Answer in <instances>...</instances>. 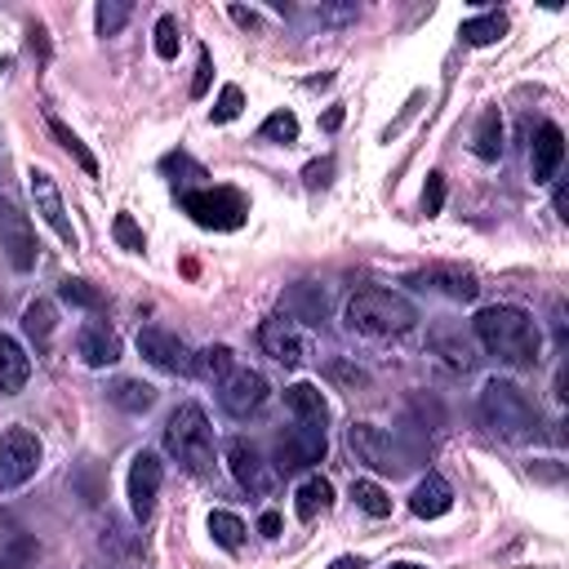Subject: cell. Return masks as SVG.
Instances as JSON below:
<instances>
[{
    "mask_svg": "<svg viewBox=\"0 0 569 569\" xmlns=\"http://www.w3.org/2000/svg\"><path fill=\"white\" fill-rule=\"evenodd\" d=\"M471 329H476L480 347L489 356H498L502 365H533L538 351H542V333H538L533 316L520 311V307H507V302L476 311Z\"/></svg>",
    "mask_w": 569,
    "mask_h": 569,
    "instance_id": "obj_1",
    "label": "cell"
},
{
    "mask_svg": "<svg viewBox=\"0 0 569 569\" xmlns=\"http://www.w3.org/2000/svg\"><path fill=\"white\" fill-rule=\"evenodd\" d=\"M418 311L409 298L391 293V289H378V284H365L347 298V329L365 333V338H391V333H405L413 329Z\"/></svg>",
    "mask_w": 569,
    "mask_h": 569,
    "instance_id": "obj_2",
    "label": "cell"
},
{
    "mask_svg": "<svg viewBox=\"0 0 569 569\" xmlns=\"http://www.w3.org/2000/svg\"><path fill=\"white\" fill-rule=\"evenodd\" d=\"M480 422L493 436H502V440H529V436H538V409H533V400L516 382H507V378L485 382V391H480Z\"/></svg>",
    "mask_w": 569,
    "mask_h": 569,
    "instance_id": "obj_3",
    "label": "cell"
},
{
    "mask_svg": "<svg viewBox=\"0 0 569 569\" xmlns=\"http://www.w3.org/2000/svg\"><path fill=\"white\" fill-rule=\"evenodd\" d=\"M164 449L191 476H200V471L213 467V431H209V418H204V409L196 400H187V405H178L169 413V422H164Z\"/></svg>",
    "mask_w": 569,
    "mask_h": 569,
    "instance_id": "obj_4",
    "label": "cell"
},
{
    "mask_svg": "<svg viewBox=\"0 0 569 569\" xmlns=\"http://www.w3.org/2000/svg\"><path fill=\"white\" fill-rule=\"evenodd\" d=\"M178 200L209 231H236L244 222V213H249V204H244V196L236 187H191Z\"/></svg>",
    "mask_w": 569,
    "mask_h": 569,
    "instance_id": "obj_5",
    "label": "cell"
},
{
    "mask_svg": "<svg viewBox=\"0 0 569 569\" xmlns=\"http://www.w3.org/2000/svg\"><path fill=\"white\" fill-rule=\"evenodd\" d=\"M40 458H44L40 436L27 431V427H9V431L0 436V493L22 489V485L40 471Z\"/></svg>",
    "mask_w": 569,
    "mask_h": 569,
    "instance_id": "obj_6",
    "label": "cell"
},
{
    "mask_svg": "<svg viewBox=\"0 0 569 569\" xmlns=\"http://www.w3.org/2000/svg\"><path fill=\"white\" fill-rule=\"evenodd\" d=\"M347 445H351V453H356L360 462H369V467L382 471V476H400V471L409 467V453L400 449V440H396L391 431L373 427V422H351V427H347Z\"/></svg>",
    "mask_w": 569,
    "mask_h": 569,
    "instance_id": "obj_7",
    "label": "cell"
},
{
    "mask_svg": "<svg viewBox=\"0 0 569 569\" xmlns=\"http://www.w3.org/2000/svg\"><path fill=\"white\" fill-rule=\"evenodd\" d=\"M0 249H4V258H9L13 271H31L36 258H40L36 227H31V218L13 200H0Z\"/></svg>",
    "mask_w": 569,
    "mask_h": 569,
    "instance_id": "obj_8",
    "label": "cell"
},
{
    "mask_svg": "<svg viewBox=\"0 0 569 569\" xmlns=\"http://www.w3.org/2000/svg\"><path fill=\"white\" fill-rule=\"evenodd\" d=\"M227 467H231L236 485L249 489V493H271L276 489V467L258 453V445L249 436H231L227 440Z\"/></svg>",
    "mask_w": 569,
    "mask_h": 569,
    "instance_id": "obj_9",
    "label": "cell"
},
{
    "mask_svg": "<svg viewBox=\"0 0 569 569\" xmlns=\"http://www.w3.org/2000/svg\"><path fill=\"white\" fill-rule=\"evenodd\" d=\"M27 191H31V200H36V213L53 227V236H58L62 244L76 249V227H71V218H67V204H62V191H58L53 173L31 164V173H27Z\"/></svg>",
    "mask_w": 569,
    "mask_h": 569,
    "instance_id": "obj_10",
    "label": "cell"
},
{
    "mask_svg": "<svg viewBox=\"0 0 569 569\" xmlns=\"http://www.w3.org/2000/svg\"><path fill=\"white\" fill-rule=\"evenodd\" d=\"M138 351H142V360L156 365L160 373H191V356H196L178 333H169V329H160V325L138 329Z\"/></svg>",
    "mask_w": 569,
    "mask_h": 569,
    "instance_id": "obj_11",
    "label": "cell"
},
{
    "mask_svg": "<svg viewBox=\"0 0 569 569\" xmlns=\"http://www.w3.org/2000/svg\"><path fill=\"white\" fill-rule=\"evenodd\" d=\"M218 405L231 413V418H249L267 405V378L258 369H231L222 382H218Z\"/></svg>",
    "mask_w": 569,
    "mask_h": 569,
    "instance_id": "obj_12",
    "label": "cell"
},
{
    "mask_svg": "<svg viewBox=\"0 0 569 569\" xmlns=\"http://www.w3.org/2000/svg\"><path fill=\"white\" fill-rule=\"evenodd\" d=\"M409 284L431 289V293H440V298H449V302H471V298L480 293L476 271H467V267H458V262H431V267L413 271Z\"/></svg>",
    "mask_w": 569,
    "mask_h": 569,
    "instance_id": "obj_13",
    "label": "cell"
},
{
    "mask_svg": "<svg viewBox=\"0 0 569 569\" xmlns=\"http://www.w3.org/2000/svg\"><path fill=\"white\" fill-rule=\"evenodd\" d=\"M325 458V431L320 427H293L276 440V471H307Z\"/></svg>",
    "mask_w": 569,
    "mask_h": 569,
    "instance_id": "obj_14",
    "label": "cell"
},
{
    "mask_svg": "<svg viewBox=\"0 0 569 569\" xmlns=\"http://www.w3.org/2000/svg\"><path fill=\"white\" fill-rule=\"evenodd\" d=\"M160 480H164V462L147 449L133 453V462H129V511H133V520H147L156 511Z\"/></svg>",
    "mask_w": 569,
    "mask_h": 569,
    "instance_id": "obj_15",
    "label": "cell"
},
{
    "mask_svg": "<svg viewBox=\"0 0 569 569\" xmlns=\"http://www.w3.org/2000/svg\"><path fill=\"white\" fill-rule=\"evenodd\" d=\"M258 342H262V351H267L276 365H284V369H298L302 356H307L302 333H298V325H293L289 316H271V320H262Z\"/></svg>",
    "mask_w": 569,
    "mask_h": 569,
    "instance_id": "obj_16",
    "label": "cell"
},
{
    "mask_svg": "<svg viewBox=\"0 0 569 569\" xmlns=\"http://www.w3.org/2000/svg\"><path fill=\"white\" fill-rule=\"evenodd\" d=\"M36 556H40L36 533L13 516H0V569H31Z\"/></svg>",
    "mask_w": 569,
    "mask_h": 569,
    "instance_id": "obj_17",
    "label": "cell"
},
{
    "mask_svg": "<svg viewBox=\"0 0 569 569\" xmlns=\"http://www.w3.org/2000/svg\"><path fill=\"white\" fill-rule=\"evenodd\" d=\"M560 160H565V133H560V124H542L538 129V138H533V147H529V164H533V182H556V173H560Z\"/></svg>",
    "mask_w": 569,
    "mask_h": 569,
    "instance_id": "obj_18",
    "label": "cell"
},
{
    "mask_svg": "<svg viewBox=\"0 0 569 569\" xmlns=\"http://www.w3.org/2000/svg\"><path fill=\"white\" fill-rule=\"evenodd\" d=\"M76 356L89 365V369H107L120 360V338L107 329V325H84L76 333Z\"/></svg>",
    "mask_w": 569,
    "mask_h": 569,
    "instance_id": "obj_19",
    "label": "cell"
},
{
    "mask_svg": "<svg viewBox=\"0 0 569 569\" xmlns=\"http://www.w3.org/2000/svg\"><path fill=\"white\" fill-rule=\"evenodd\" d=\"M449 507H453V489H449V480L436 476V471H427V476L413 485V493H409V511L422 516V520H436V516H445Z\"/></svg>",
    "mask_w": 569,
    "mask_h": 569,
    "instance_id": "obj_20",
    "label": "cell"
},
{
    "mask_svg": "<svg viewBox=\"0 0 569 569\" xmlns=\"http://www.w3.org/2000/svg\"><path fill=\"white\" fill-rule=\"evenodd\" d=\"M284 405H289V413H293L302 427H320V431H325L329 405H325V391H320L316 382H293V387H284Z\"/></svg>",
    "mask_w": 569,
    "mask_h": 569,
    "instance_id": "obj_21",
    "label": "cell"
},
{
    "mask_svg": "<svg viewBox=\"0 0 569 569\" xmlns=\"http://www.w3.org/2000/svg\"><path fill=\"white\" fill-rule=\"evenodd\" d=\"M31 378V356L22 351L18 338L0 333V396H18Z\"/></svg>",
    "mask_w": 569,
    "mask_h": 569,
    "instance_id": "obj_22",
    "label": "cell"
},
{
    "mask_svg": "<svg viewBox=\"0 0 569 569\" xmlns=\"http://www.w3.org/2000/svg\"><path fill=\"white\" fill-rule=\"evenodd\" d=\"M284 311H289V320L298 325V320H325V311H329V293L320 289V284H311V280H302V284H293L289 289V298H284Z\"/></svg>",
    "mask_w": 569,
    "mask_h": 569,
    "instance_id": "obj_23",
    "label": "cell"
},
{
    "mask_svg": "<svg viewBox=\"0 0 569 569\" xmlns=\"http://www.w3.org/2000/svg\"><path fill=\"white\" fill-rule=\"evenodd\" d=\"M471 151L480 160H498L502 156V116H498V107H485L480 111L476 133H471Z\"/></svg>",
    "mask_w": 569,
    "mask_h": 569,
    "instance_id": "obj_24",
    "label": "cell"
},
{
    "mask_svg": "<svg viewBox=\"0 0 569 569\" xmlns=\"http://www.w3.org/2000/svg\"><path fill=\"white\" fill-rule=\"evenodd\" d=\"M502 31H507V18H502V13H480V18H467V22L458 27L462 44H471V49L498 44V40H502Z\"/></svg>",
    "mask_w": 569,
    "mask_h": 569,
    "instance_id": "obj_25",
    "label": "cell"
},
{
    "mask_svg": "<svg viewBox=\"0 0 569 569\" xmlns=\"http://www.w3.org/2000/svg\"><path fill=\"white\" fill-rule=\"evenodd\" d=\"M111 405H120L124 413H147L156 405V387L138 382V378H120V382H111Z\"/></svg>",
    "mask_w": 569,
    "mask_h": 569,
    "instance_id": "obj_26",
    "label": "cell"
},
{
    "mask_svg": "<svg viewBox=\"0 0 569 569\" xmlns=\"http://www.w3.org/2000/svg\"><path fill=\"white\" fill-rule=\"evenodd\" d=\"M329 502H333V485H329L325 476H311V480L298 485V502H293V511H298L302 520H316Z\"/></svg>",
    "mask_w": 569,
    "mask_h": 569,
    "instance_id": "obj_27",
    "label": "cell"
},
{
    "mask_svg": "<svg viewBox=\"0 0 569 569\" xmlns=\"http://www.w3.org/2000/svg\"><path fill=\"white\" fill-rule=\"evenodd\" d=\"M22 329H27V338L36 342V351H49V338H53V302L36 298V302L22 311Z\"/></svg>",
    "mask_w": 569,
    "mask_h": 569,
    "instance_id": "obj_28",
    "label": "cell"
},
{
    "mask_svg": "<svg viewBox=\"0 0 569 569\" xmlns=\"http://www.w3.org/2000/svg\"><path fill=\"white\" fill-rule=\"evenodd\" d=\"M191 373H200L204 382H222V378L231 373V347L213 342V347L196 351V356H191Z\"/></svg>",
    "mask_w": 569,
    "mask_h": 569,
    "instance_id": "obj_29",
    "label": "cell"
},
{
    "mask_svg": "<svg viewBox=\"0 0 569 569\" xmlns=\"http://www.w3.org/2000/svg\"><path fill=\"white\" fill-rule=\"evenodd\" d=\"M209 533H213V542H218V547L240 551V542H244V533H249V529H244V520H240L236 511H222V507H218V511H209Z\"/></svg>",
    "mask_w": 569,
    "mask_h": 569,
    "instance_id": "obj_30",
    "label": "cell"
},
{
    "mask_svg": "<svg viewBox=\"0 0 569 569\" xmlns=\"http://www.w3.org/2000/svg\"><path fill=\"white\" fill-rule=\"evenodd\" d=\"M49 133L62 142V151H67V156H71V160H76V164L89 173V178H98V160H93V151H89V147H84V142H80V138H76V133H71V129L58 120V116H49Z\"/></svg>",
    "mask_w": 569,
    "mask_h": 569,
    "instance_id": "obj_31",
    "label": "cell"
},
{
    "mask_svg": "<svg viewBox=\"0 0 569 569\" xmlns=\"http://www.w3.org/2000/svg\"><path fill=\"white\" fill-rule=\"evenodd\" d=\"M351 498H356V507H360L365 516H373V520L391 516V498H387V489L373 485V480H356V485H351Z\"/></svg>",
    "mask_w": 569,
    "mask_h": 569,
    "instance_id": "obj_32",
    "label": "cell"
},
{
    "mask_svg": "<svg viewBox=\"0 0 569 569\" xmlns=\"http://www.w3.org/2000/svg\"><path fill=\"white\" fill-rule=\"evenodd\" d=\"M431 347H436V351H440V360H445L449 369H458V373H467V369L476 365L471 347H467L462 338H453V333H436V338H431Z\"/></svg>",
    "mask_w": 569,
    "mask_h": 569,
    "instance_id": "obj_33",
    "label": "cell"
},
{
    "mask_svg": "<svg viewBox=\"0 0 569 569\" xmlns=\"http://www.w3.org/2000/svg\"><path fill=\"white\" fill-rule=\"evenodd\" d=\"M129 0H102L98 9H93V27H98V36H120V27L129 22Z\"/></svg>",
    "mask_w": 569,
    "mask_h": 569,
    "instance_id": "obj_34",
    "label": "cell"
},
{
    "mask_svg": "<svg viewBox=\"0 0 569 569\" xmlns=\"http://www.w3.org/2000/svg\"><path fill=\"white\" fill-rule=\"evenodd\" d=\"M258 133H262L267 142H284V147H289V142H298V116L280 107V111H271V116L262 120V129H258Z\"/></svg>",
    "mask_w": 569,
    "mask_h": 569,
    "instance_id": "obj_35",
    "label": "cell"
},
{
    "mask_svg": "<svg viewBox=\"0 0 569 569\" xmlns=\"http://www.w3.org/2000/svg\"><path fill=\"white\" fill-rule=\"evenodd\" d=\"M178 49H182V36H178V18H156V58H164V62H173L178 58Z\"/></svg>",
    "mask_w": 569,
    "mask_h": 569,
    "instance_id": "obj_36",
    "label": "cell"
},
{
    "mask_svg": "<svg viewBox=\"0 0 569 569\" xmlns=\"http://www.w3.org/2000/svg\"><path fill=\"white\" fill-rule=\"evenodd\" d=\"M111 236H116V244L129 249V253H142V249H147V236H142V227L133 222V213H116Z\"/></svg>",
    "mask_w": 569,
    "mask_h": 569,
    "instance_id": "obj_37",
    "label": "cell"
},
{
    "mask_svg": "<svg viewBox=\"0 0 569 569\" xmlns=\"http://www.w3.org/2000/svg\"><path fill=\"white\" fill-rule=\"evenodd\" d=\"M240 107H244V89H240V84H222V93H218L209 120H213V124H227V120L240 116Z\"/></svg>",
    "mask_w": 569,
    "mask_h": 569,
    "instance_id": "obj_38",
    "label": "cell"
},
{
    "mask_svg": "<svg viewBox=\"0 0 569 569\" xmlns=\"http://www.w3.org/2000/svg\"><path fill=\"white\" fill-rule=\"evenodd\" d=\"M62 302H71V307H89V311H98L102 307V293L89 284V280H62Z\"/></svg>",
    "mask_w": 569,
    "mask_h": 569,
    "instance_id": "obj_39",
    "label": "cell"
},
{
    "mask_svg": "<svg viewBox=\"0 0 569 569\" xmlns=\"http://www.w3.org/2000/svg\"><path fill=\"white\" fill-rule=\"evenodd\" d=\"M440 209H445V173L436 169V173H427V187H422V213L436 218Z\"/></svg>",
    "mask_w": 569,
    "mask_h": 569,
    "instance_id": "obj_40",
    "label": "cell"
},
{
    "mask_svg": "<svg viewBox=\"0 0 569 569\" xmlns=\"http://www.w3.org/2000/svg\"><path fill=\"white\" fill-rule=\"evenodd\" d=\"M209 76H213V58H209V49H200L196 80H191V98H204V93H209Z\"/></svg>",
    "mask_w": 569,
    "mask_h": 569,
    "instance_id": "obj_41",
    "label": "cell"
},
{
    "mask_svg": "<svg viewBox=\"0 0 569 569\" xmlns=\"http://www.w3.org/2000/svg\"><path fill=\"white\" fill-rule=\"evenodd\" d=\"M329 173H333V156L311 160V164L302 169V182H307V187H325V182H329Z\"/></svg>",
    "mask_w": 569,
    "mask_h": 569,
    "instance_id": "obj_42",
    "label": "cell"
},
{
    "mask_svg": "<svg viewBox=\"0 0 569 569\" xmlns=\"http://www.w3.org/2000/svg\"><path fill=\"white\" fill-rule=\"evenodd\" d=\"M258 533H262V538H280V511H262Z\"/></svg>",
    "mask_w": 569,
    "mask_h": 569,
    "instance_id": "obj_43",
    "label": "cell"
},
{
    "mask_svg": "<svg viewBox=\"0 0 569 569\" xmlns=\"http://www.w3.org/2000/svg\"><path fill=\"white\" fill-rule=\"evenodd\" d=\"M27 36H31V49H36V53H40V58H49V40H44V27H40V22H36V27H31V31H27Z\"/></svg>",
    "mask_w": 569,
    "mask_h": 569,
    "instance_id": "obj_44",
    "label": "cell"
},
{
    "mask_svg": "<svg viewBox=\"0 0 569 569\" xmlns=\"http://www.w3.org/2000/svg\"><path fill=\"white\" fill-rule=\"evenodd\" d=\"M551 204H556V213H560V218H569V187H565V182L556 187V196H551Z\"/></svg>",
    "mask_w": 569,
    "mask_h": 569,
    "instance_id": "obj_45",
    "label": "cell"
},
{
    "mask_svg": "<svg viewBox=\"0 0 569 569\" xmlns=\"http://www.w3.org/2000/svg\"><path fill=\"white\" fill-rule=\"evenodd\" d=\"M329 569H365V560H360V556H338Z\"/></svg>",
    "mask_w": 569,
    "mask_h": 569,
    "instance_id": "obj_46",
    "label": "cell"
},
{
    "mask_svg": "<svg viewBox=\"0 0 569 569\" xmlns=\"http://www.w3.org/2000/svg\"><path fill=\"white\" fill-rule=\"evenodd\" d=\"M231 18H236V22H240V27H253V22H258V18H253V13H249V9H240V4H231Z\"/></svg>",
    "mask_w": 569,
    "mask_h": 569,
    "instance_id": "obj_47",
    "label": "cell"
},
{
    "mask_svg": "<svg viewBox=\"0 0 569 569\" xmlns=\"http://www.w3.org/2000/svg\"><path fill=\"white\" fill-rule=\"evenodd\" d=\"M338 124H342V107H329L325 111V129H338Z\"/></svg>",
    "mask_w": 569,
    "mask_h": 569,
    "instance_id": "obj_48",
    "label": "cell"
},
{
    "mask_svg": "<svg viewBox=\"0 0 569 569\" xmlns=\"http://www.w3.org/2000/svg\"><path fill=\"white\" fill-rule=\"evenodd\" d=\"M391 569H422V565H409V560H400V565H391Z\"/></svg>",
    "mask_w": 569,
    "mask_h": 569,
    "instance_id": "obj_49",
    "label": "cell"
}]
</instances>
